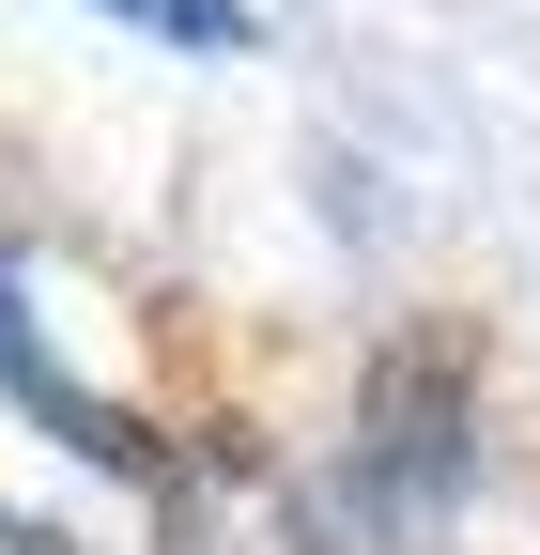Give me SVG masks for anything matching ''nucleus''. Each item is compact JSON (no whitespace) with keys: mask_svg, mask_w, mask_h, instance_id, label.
Masks as SVG:
<instances>
[{"mask_svg":"<svg viewBox=\"0 0 540 555\" xmlns=\"http://www.w3.org/2000/svg\"><path fill=\"white\" fill-rule=\"evenodd\" d=\"M185 555H294V525H279V494H262L247 463H217L185 494Z\"/></svg>","mask_w":540,"mask_h":555,"instance_id":"f257e3e1","label":"nucleus"},{"mask_svg":"<svg viewBox=\"0 0 540 555\" xmlns=\"http://www.w3.org/2000/svg\"><path fill=\"white\" fill-rule=\"evenodd\" d=\"M124 31H155V47H201V62H232L247 47V0H108Z\"/></svg>","mask_w":540,"mask_h":555,"instance_id":"f03ea898","label":"nucleus"},{"mask_svg":"<svg viewBox=\"0 0 540 555\" xmlns=\"http://www.w3.org/2000/svg\"><path fill=\"white\" fill-rule=\"evenodd\" d=\"M0 555H78V540H47V525H0Z\"/></svg>","mask_w":540,"mask_h":555,"instance_id":"7ed1b4c3","label":"nucleus"}]
</instances>
